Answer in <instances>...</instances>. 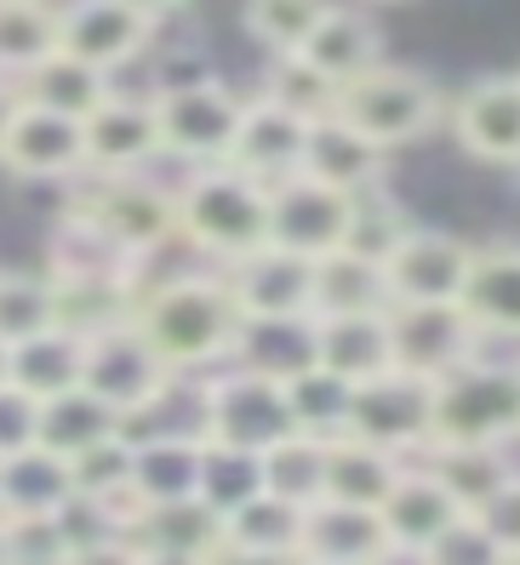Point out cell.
I'll return each instance as SVG.
<instances>
[{
	"instance_id": "4fadbf2b",
	"label": "cell",
	"mask_w": 520,
	"mask_h": 565,
	"mask_svg": "<svg viewBox=\"0 0 520 565\" xmlns=\"http://www.w3.org/2000/svg\"><path fill=\"white\" fill-rule=\"evenodd\" d=\"M155 41V23L144 12H132L126 0H75L57 12V52L92 63L97 75L126 70L132 57H144Z\"/></svg>"
},
{
	"instance_id": "6da1fadb",
	"label": "cell",
	"mask_w": 520,
	"mask_h": 565,
	"mask_svg": "<svg viewBox=\"0 0 520 565\" xmlns=\"http://www.w3.org/2000/svg\"><path fill=\"white\" fill-rule=\"evenodd\" d=\"M132 326L167 360V372L183 377V372H206V365L230 360L241 309H235L230 286H223V269L217 275H178L160 286H138Z\"/></svg>"
},
{
	"instance_id": "1f68e13d",
	"label": "cell",
	"mask_w": 520,
	"mask_h": 565,
	"mask_svg": "<svg viewBox=\"0 0 520 565\" xmlns=\"http://www.w3.org/2000/svg\"><path fill=\"white\" fill-rule=\"evenodd\" d=\"M367 309H389L383 291V269L354 252H327L315 257V280H309V315L332 320V315H367Z\"/></svg>"
},
{
	"instance_id": "ab89813d",
	"label": "cell",
	"mask_w": 520,
	"mask_h": 565,
	"mask_svg": "<svg viewBox=\"0 0 520 565\" xmlns=\"http://www.w3.org/2000/svg\"><path fill=\"white\" fill-rule=\"evenodd\" d=\"M144 263L126 257L104 228H92L81 212H63L57 235H52V269L46 275H132L138 280Z\"/></svg>"
},
{
	"instance_id": "b9f144b4",
	"label": "cell",
	"mask_w": 520,
	"mask_h": 565,
	"mask_svg": "<svg viewBox=\"0 0 520 565\" xmlns=\"http://www.w3.org/2000/svg\"><path fill=\"white\" fill-rule=\"evenodd\" d=\"M406 212L383 194V183H372V189H361L349 201V228H343V252H354V257H367V263H383L389 252H395L401 241H406Z\"/></svg>"
},
{
	"instance_id": "6125c7cd",
	"label": "cell",
	"mask_w": 520,
	"mask_h": 565,
	"mask_svg": "<svg viewBox=\"0 0 520 565\" xmlns=\"http://www.w3.org/2000/svg\"><path fill=\"white\" fill-rule=\"evenodd\" d=\"M298 565H320V559H298Z\"/></svg>"
},
{
	"instance_id": "4316f807",
	"label": "cell",
	"mask_w": 520,
	"mask_h": 565,
	"mask_svg": "<svg viewBox=\"0 0 520 565\" xmlns=\"http://www.w3.org/2000/svg\"><path fill=\"white\" fill-rule=\"evenodd\" d=\"M298 57L309 63L315 75H327L332 86L367 75L383 63V35L367 12H349V7H327V18L315 23V35L298 46Z\"/></svg>"
},
{
	"instance_id": "ffe728a7",
	"label": "cell",
	"mask_w": 520,
	"mask_h": 565,
	"mask_svg": "<svg viewBox=\"0 0 520 565\" xmlns=\"http://www.w3.org/2000/svg\"><path fill=\"white\" fill-rule=\"evenodd\" d=\"M201 451L206 440L194 428H160L132 440V497L144 503H183L201 497Z\"/></svg>"
},
{
	"instance_id": "680465c9",
	"label": "cell",
	"mask_w": 520,
	"mask_h": 565,
	"mask_svg": "<svg viewBox=\"0 0 520 565\" xmlns=\"http://www.w3.org/2000/svg\"><path fill=\"white\" fill-rule=\"evenodd\" d=\"M12 383V343H0V388Z\"/></svg>"
},
{
	"instance_id": "cb8c5ba5",
	"label": "cell",
	"mask_w": 520,
	"mask_h": 565,
	"mask_svg": "<svg viewBox=\"0 0 520 565\" xmlns=\"http://www.w3.org/2000/svg\"><path fill=\"white\" fill-rule=\"evenodd\" d=\"M315 365L338 372L343 383H367L389 372L395 365V354H389V309L315 320Z\"/></svg>"
},
{
	"instance_id": "60d3db41",
	"label": "cell",
	"mask_w": 520,
	"mask_h": 565,
	"mask_svg": "<svg viewBox=\"0 0 520 565\" xmlns=\"http://www.w3.org/2000/svg\"><path fill=\"white\" fill-rule=\"evenodd\" d=\"M70 480L81 497H104V503H120L126 514H138V497H132V440L109 435L86 446L81 457H70Z\"/></svg>"
},
{
	"instance_id": "2e32d148",
	"label": "cell",
	"mask_w": 520,
	"mask_h": 565,
	"mask_svg": "<svg viewBox=\"0 0 520 565\" xmlns=\"http://www.w3.org/2000/svg\"><path fill=\"white\" fill-rule=\"evenodd\" d=\"M304 131L309 120L304 115H291L280 109L275 97H246V109H241V126H235V143H230V160L223 166H235V172L257 178V183H280L298 172V154H304Z\"/></svg>"
},
{
	"instance_id": "e0dca14e",
	"label": "cell",
	"mask_w": 520,
	"mask_h": 565,
	"mask_svg": "<svg viewBox=\"0 0 520 565\" xmlns=\"http://www.w3.org/2000/svg\"><path fill=\"white\" fill-rule=\"evenodd\" d=\"M452 131H458L464 154L486 166H520V81L514 75L475 81L452 109Z\"/></svg>"
},
{
	"instance_id": "277c9868",
	"label": "cell",
	"mask_w": 520,
	"mask_h": 565,
	"mask_svg": "<svg viewBox=\"0 0 520 565\" xmlns=\"http://www.w3.org/2000/svg\"><path fill=\"white\" fill-rule=\"evenodd\" d=\"M332 115L349 120L361 138H372L378 149H401V143H417L441 126V92L429 75H412V70H378L354 75L332 92Z\"/></svg>"
},
{
	"instance_id": "f6af8a7d",
	"label": "cell",
	"mask_w": 520,
	"mask_h": 565,
	"mask_svg": "<svg viewBox=\"0 0 520 565\" xmlns=\"http://www.w3.org/2000/svg\"><path fill=\"white\" fill-rule=\"evenodd\" d=\"M46 326H57L52 275H0V343H23Z\"/></svg>"
},
{
	"instance_id": "91938a15",
	"label": "cell",
	"mask_w": 520,
	"mask_h": 565,
	"mask_svg": "<svg viewBox=\"0 0 520 565\" xmlns=\"http://www.w3.org/2000/svg\"><path fill=\"white\" fill-rule=\"evenodd\" d=\"M503 565H520V548H514V554H503Z\"/></svg>"
},
{
	"instance_id": "7bdbcfd3",
	"label": "cell",
	"mask_w": 520,
	"mask_h": 565,
	"mask_svg": "<svg viewBox=\"0 0 520 565\" xmlns=\"http://www.w3.org/2000/svg\"><path fill=\"white\" fill-rule=\"evenodd\" d=\"M332 0H246V35L257 46H269L275 57L286 52H298L309 35H315V23L327 18Z\"/></svg>"
},
{
	"instance_id": "d4e9b609",
	"label": "cell",
	"mask_w": 520,
	"mask_h": 565,
	"mask_svg": "<svg viewBox=\"0 0 520 565\" xmlns=\"http://www.w3.org/2000/svg\"><path fill=\"white\" fill-rule=\"evenodd\" d=\"M126 543L138 554H189L206 559L223 543V514L206 509L201 497H183V503H144L126 525Z\"/></svg>"
},
{
	"instance_id": "f907efd6",
	"label": "cell",
	"mask_w": 520,
	"mask_h": 565,
	"mask_svg": "<svg viewBox=\"0 0 520 565\" xmlns=\"http://www.w3.org/2000/svg\"><path fill=\"white\" fill-rule=\"evenodd\" d=\"M35 423H41V401H29L23 388H0V457H12L23 446H35Z\"/></svg>"
},
{
	"instance_id": "4dcf8cb0",
	"label": "cell",
	"mask_w": 520,
	"mask_h": 565,
	"mask_svg": "<svg viewBox=\"0 0 520 565\" xmlns=\"http://www.w3.org/2000/svg\"><path fill=\"white\" fill-rule=\"evenodd\" d=\"M120 435V412H109L92 388H63L52 401H41V423H35V446H46L52 457H81L86 446Z\"/></svg>"
},
{
	"instance_id": "7c38bea8",
	"label": "cell",
	"mask_w": 520,
	"mask_h": 565,
	"mask_svg": "<svg viewBox=\"0 0 520 565\" xmlns=\"http://www.w3.org/2000/svg\"><path fill=\"white\" fill-rule=\"evenodd\" d=\"M349 201L354 194L327 189L304 172L269 183V246H280L291 257H309V263L338 252L343 228H349Z\"/></svg>"
},
{
	"instance_id": "f5cc1de1",
	"label": "cell",
	"mask_w": 520,
	"mask_h": 565,
	"mask_svg": "<svg viewBox=\"0 0 520 565\" xmlns=\"http://www.w3.org/2000/svg\"><path fill=\"white\" fill-rule=\"evenodd\" d=\"M70 565H138V548L126 543V537H115V543H97V548H81Z\"/></svg>"
},
{
	"instance_id": "5b68a950",
	"label": "cell",
	"mask_w": 520,
	"mask_h": 565,
	"mask_svg": "<svg viewBox=\"0 0 520 565\" xmlns=\"http://www.w3.org/2000/svg\"><path fill=\"white\" fill-rule=\"evenodd\" d=\"M70 212H81L92 228H104L132 263H149L160 246L178 241V194L144 183L138 172H126V178L92 172V183L75 189Z\"/></svg>"
},
{
	"instance_id": "e575fe53",
	"label": "cell",
	"mask_w": 520,
	"mask_h": 565,
	"mask_svg": "<svg viewBox=\"0 0 520 565\" xmlns=\"http://www.w3.org/2000/svg\"><path fill=\"white\" fill-rule=\"evenodd\" d=\"M18 92H23V104H41V109H52V115L86 120L115 86H109V75H97L92 63H75V57L52 52L46 63H35V70L18 81Z\"/></svg>"
},
{
	"instance_id": "7dc6e473",
	"label": "cell",
	"mask_w": 520,
	"mask_h": 565,
	"mask_svg": "<svg viewBox=\"0 0 520 565\" xmlns=\"http://www.w3.org/2000/svg\"><path fill=\"white\" fill-rule=\"evenodd\" d=\"M332 92H338V86H332L327 75H315L298 52H286V57H275V70H269V92H264V97H275V104H280V109H291V115L315 120V115H327V109H332Z\"/></svg>"
},
{
	"instance_id": "be15d7a7",
	"label": "cell",
	"mask_w": 520,
	"mask_h": 565,
	"mask_svg": "<svg viewBox=\"0 0 520 565\" xmlns=\"http://www.w3.org/2000/svg\"><path fill=\"white\" fill-rule=\"evenodd\" d=\"M514 81H520V75H514Z\"/></svg>"
},
{
	"instance_id": "11a10c76",
	"label": "cell",
	"mask_w": 520,
	"mask_h": 565,
	"mask_svg": "<svg viewBox=\"0 0 520 565\" xmlns=\"http://www.w3.org/2000/svg\"><path fill=\"white\" fill-rule=\"evenodd\" d=\"M126 7H132V12H144L149 23H160V18H172V12L183 7V0H126Z\"/></svg>"
},
{
	"instance_id": "8992f818",
	"label": "cell",
	"mask_w": 520,
	"mask_h": 565,
	"mask_svg": "<svg viewBox=\"0 0 520 565\" xmlns=\"http://www.w3.org/2000/svg\"><path fill=\"white\" fill-rule=\"evenodd\" d=\"M155 126H160V154H178L189 166H223L235 143V126L246 97H235L223 81L194 75V81H172L155 97Z\"/></svg>"
},
{
	"instance_id": "ac0fdd59",
	"label": "cell",
	"mask_w": 520,
	"mask_h": 565,
	"mask_svg": "<svg viewBox=\"0 0 520 565\" xmlns=\"http://www.w3.org/2000/svg\"><path fill=\"white\" fill-rule=\"evenodd\" d=\"M309 280H315V263L291 257L280 246H264L241 263H223V286H230L241 320H252V315H309Z\"/></svg>"
},
{
	"instance_id": "d6986e66",
	"label": "cell",
	"mask_w": 520,
	"mask_h": 565,
	"mask_svg": "<svg viewBox=\"0 0 520 565\" xmlns=\"http://www.w3.org/2000/svg\"><path fill=\"white\" fill-rule=\"evenodd\" d=\"M383 154L372 138H361L349 120H338L332 109L315 115L309 131H304V154H298V172L327 183V189H343V194H361L372 183H383Z\"/></svg>"
},
{
	"instance_id": "94428289",
	"label": "cell",
	"mask_w": 520,
	"mask_h": 565,
	"mask_svg": "<svg viewBox=\"0 0 520 565\" xmlns=\"http://www.w3.org/2000/svg\"><path fill=\"white\" fill-rule=\"evenodd\" d=\"M0 565H7V537H0Z\"/></svg>"
},
{
	"instance_id": "484cf974",
	"label": "cell",
	"mask_w": 520,
	"mask_h": 565,
	"mask_svg": "<svg viewBox=\"0 0 520 565\" xmlns=\"http://www.w3.org/2000/svg\"><path fill=\"white\" fill-rule=\"evenodd\" d=\"M138 286L144 280L132 275H52V315L75 338H97V331L132 320Z\"/></svg>"
},
{
	"instance_id": "9f6ffc18",
	"label": "cell",
	"mask_w": 520,
	"mask_h": 565,
	"mask_svg": "<svg viewBox=\"0 0 520 565\" xmlns=\"http://www.w3.org/2000/svg\"><path fill=\"white\" fill-rule=\"evenodd\" d=\"M372 565H429V559H424V548H395V543H389Z\"/></svg>"
},
{
	"instance_id": "ba28073f",
	"label": "cell",
	"mask_w": 520,
	"mask_h": 565,
	"mask_svg": "<svg viewBox=\"0 0 520 565\" xmlns=\"http://www.w3.org/2000/svg\"><path fill=\"white\" fill-rule=\"evenodd\" d=\"M172 383H178V377L167 372V360H160V354L138 338L132 320L97 331V338H86L81 388H92L109 412H120V423L138 417V412H149L155 401H167Z\"/></svg>"
},
{
	"instance_id": "bcb514c9",
	"label": "cell",
	"mask_w": 520,
	"mask_h": 565,
	"mask_svg": "<svg viewBox=\"0 0 520 565\" xmlns=\"http://www.w3.org/2000/svg\"><path fill=\"white\" fill-rule=\"evenodd\" d=\"M0 537H7V565H70V537L57 514H12L0 520Z\"/></svg>"
},
{
	"instance_id": "9c48e42d",
	"label": "cell",
	"mask_w": 520,
	"mask_h": 565,
	"mask_svg": "<svg viewBox=\"0 0 520 565\" xmlns=\"http://www.w3.org/2000/svg\"><path fill=\"white\" fill-rule=\"evenodd\" d=\"M429 394H435V383L389 365V372L354 383V394H349V428H343V435L367 440V446H383V451H395V457H417V451L429 446Z\"/></svg>"
},
{
	"instance_id": "74e56055",
	"label": "cell",
	"mask_w": 520,
	"mask_h": 565,
	"mask_svg": "<svg viewBox=\"0 0 520 565\" xmlns=\"http://www.w3.org/2000/svg\"><path fill=\"white\" fill-rule=\"evenodd\" d=\"M57 52V12L46 0H0V75L23 81Z\"/></svg>"
},
{
	"instance_id": "d590c367",
	"label": "cell",
	"mask_w": 520,
	"mask_h": 565,
	"mask_svg": "<svg viewBox=\"0 0 520 565\" xmlns=\"http://www.w3.org/2000/svg\"><path fill=\"white\" fill-rule=\"evenodd\" d=\"M257 475H264V491L269 497L309 509V503H320V486H327V440L291 428L286 440L257 451Z\"/></svg>"
},
{
	"instance_id": "9a60e30c",
	"label": "cell",
	"mask_w": 520,
	"mask_h": 565,
	"mask_svg": "<svg viewBox=\"0 0 520 565\" xmlns=\"http://www.w3.org/2000/svg\"><path fill=\"white\" fill-rule=\"evenodd\" d=\"M81 138H86V172H104V178L144 172V166L160 154L155 104H149V97L109 92L104 104L81 120Z\"/></svg>"
},
{
	"instance_id": "7402d4cb",
	"label": "cell",
	"mask_w": 520,
	"mask_h": 565,
	"mask_svg": "<svg viewBox=\"0 0 520 565\" xmlns=\"http://www.w3.org/2000/svg\"><path fill=\"white\" fill-rule=\"evenodd\" d=\"M464 509L446 497V486L424 469L417 457H406V469L395 480V491L378 503V520H383V537L395 548H429L441 531L458 520Z\"/></svg>"
},
{
	"instance_id": "603a6c76",
	"label": "cell",
	"mask_w": 520,
	"mask_h": 565,
	"mask_svg": "<svg viewBox=\"0 0 520 565\" xmlns=\"http://www.w3.org/2000/svg\"><path fill=\"white\" fill-rule=\"evenodd\" d=\"M389 548L378 509H349V503H309L304 509V543L298 559H320V565H372Z\"/></svg>"
},
{
	"instance_id": "f35d334b",
	"label": "cell",
	"mask_w": 520,
	"mask_h": 565,
	"mask_svg": "<svg viewBox=\"0 0 520 565\" xmlns=\"http://www.w3.org/2000/svg\"><path fill=\"white\" fill-rule=\"evenodd\" d=\"M286 388V406H291V423L304 428V435L315 440H338L349 428V394L354 383H343L338 372H327V365H309V372H298Z\"/></svg>"
},
{
	"instance_id": "f546056e",
	"label": "cell",
	"mask_w": 520,
	"mask_h": 565,
	"mask_svg": "<svg viewBox=\"0 0 520 565\" xmlns=\"http://www.w3.org/2000/svg\"><path fill=\"white\" fill-rule=\"evenodd\" d=\"M75 497L70 462L52 457L46 446H23L0 457V520L12 514H57V503Z\"/></svg>"
},
{
	"instance_id": "c3c4849f",
	"label": "cell",
	"mask_w": 520,
	"mask_h": 565,
	"mask_svg": "<svg viewBox=\"0 0 520 565\" xmlns=\"http://www.w3.org/2000/svg\"><path fill=\"white\" fill-rule=\"evenodd\" d=\"M424 559L429 565H503V548L486 537V525L475 520V514H458L441 537L424 548Z\"/></svg>"
},
{
	"instance_id": "52a82bcc",
	"label": "cell",
	"mask_w": 520,
	"mask_h": 565,
	"mask_svg": "<svg viewBox=\"0 0 520 565\" xmlns=\"http://www.w3.org/2000/svg\"><path fill=\"white\" fill-rule=\"evenodd\" d=\"M291 406H286V388L275 377H257L246 365H230L206 377L201 388V440L212 446H235V451H264L275 440L291 435Z\"/></svg>"
},
{
	"instance_id": "8d00e7d4",
	"label": "cell",
	"mask_w": 520,
	"mask_h": 565,
	"mask_svg": "<svg viewBox=\"0 0 520 565\" xmlns=\"http://www.w3.org/2000/svg\"><path fill=\"white\" fill-rule=\"evenodd\" d=\"M223 543L252 548V554H291V559H298L304 509L280 503V497H269V491H257V497H246L241 509L223 514Z\"/></svg>"
},
{
	"instance_id": "44dd1931",
	"label": "cell",
	"mask_w": 520,
	"mask_h": 565,
	"mask_svg": "<svg viewBox=\"0 0 520 565\" xmlns=\"http://www.w3.org/2000/svg\"><path fill=\"white\" fill-rule=\"evenodd\" d=\"M230 365H246L257 377L291 383L315 365V315H252L235 326Z\"/></svg>"
},
{
	"instance_id": "681fc988",
	"label": "cell",
	"mask_w": 520,
	"mask_h": 565,
	"mask_svg": "<svg viewBox=\"0 0 520 565\" xmlns=\"http://www.w3.org/2000/svg\"><path fill=\"white\" fill-rule=\"evenodd\" d=\"M475 520L486 525V537H492L503 554H514L520 548V475H509L486 503L475 509Z\"/></svg>"
},
{
	"instance_id": "7a4b0ae2",
	"label": "cell",
	"mask_w": 520,
	"mask_h": 565,
	"mask_svg": "<svg viewBox=\"0 0 520 565\" xmlns=\"http://www.w3.org/2000/svg\"><path fill=\"white\" fill-rule=\"evenodd\" d=\"M178 241L217 263H241L269 246V189L235 166H201L178 189Z\"/></svg>"
},
{
	"instance_id": "3957f363",
	"label": "cell",
	"mask_w": 520,
	"mask_h": 565,
	"mask_svg": "<svg viewBox=\"0 0 520 565\" xmlns=\"http://www.w3.org/2000/svg\"><path fill=\"white\" fill-rule=\"evenodd\" d=\"M520 440V360H464L429 394V446H509Z\"/></svg>"
},
{
	"instance_id": "6f0895ef",
	"label": "cell",
	"mask_w": 520,
	"mask_h": 565,
	"mask_svg": "<svg viewBox=\"0 0 520 565\" xmlns=\"http://www.w3.org/2000/svg\"><path fill=\"white\" fill-rule=\"evenodd\" d=\"M138 565H201V559H189V554H138Z\"/></svg>"
},
{
	"instance_id": "8fae6325",
	"label": "cell",
	"mask_w": 520,
	"mask_h": 565,
	"mask_svg": "<svg viewBox=\"0 0 520 565\" xmlns=\"http://www.w3.org/2000/svg\"><path fill=\"white\" fill-rule=\"evenodd\" d=\"M469 263H475V252L458 235H441V228H406V241L378 263L389 309L395 303H458L464 280H469Z\"/></svg>"
},
{
	"instance_id": "db71d44e",
	"label": "cell",
	"mask_w": 520,
	"mask_h": 565,
	"mask_svg": "<svg viewBox=\"0 0 520 565\" xmlns=\"http://www.w3.org/2000/svg\"><path fill=\"white\" fill-rule=\"evenodd\" d=\"M23 109V92L18 81H0V143H7V131H12V115Z\"/></svg>"
},
{
	"instance_id": "83f0119b",
	"label": "cell",
	"mask_w": 520,
	"mask_h": 565,
	"mask_svg": "<svg viewBox=\"0 0 520 565\" xmlns=\"http://www.w3.org/2000/svg\"><path fill=\"white\" fill-rule=\"evenodd\" d=\"M458 303L480 338H520V246L475 252Z\"/></svg>"
},
{
	"instance_id": "30bf717a",
	"label": "cell",
	"mask_w": 520,
	"mask_h": 565,
	"mask_svg": "<svg viewBox=\"0 0 520 565\" xmlns=\"http://www.w3.org/2000/svg\"><path fill=\"white\" fill-rule=\"evenodd\" d=\"M480 331L464 315V303H395L389 309V354H395V372L412 377H446L452 365L475 360Z\"/></svg>"
},
{
	"instance_id": "5bb4252c",
	"label": "cell",
	"mask_w": 520,
	"mask_h": 565,
	"mask_svg": "<svg viewBox=\"0 0 520 565\" xmlns=\"http://www.w3.org/2000/svg\"><path fill=\"white\" fill-rule=\"evenodd\" d=\"M0 166H7L12 178H35V183L81 178V172H86L81 120L52 115V109H41V104H23V109L12 115L7 143H0Z\"/></svg>"
},
{
	"instance_id": "f1b7e54d",
	"label": "cell",
	"mask_w": 520,
	"mask_h": 565,
	"mask_svg": "<svg viewBox=\"0 0 520 565\" xmlns=\"http://www.w3.org/2000/svg\"><path fill=\"white\" fill-rule=\"evenodd\" d=\"M401 469H406V457L367 446L354 435H338V440H327V486H320V497L327 503H349V509H378L395 491Z\"/></svg>"
},
{
	"instance_id": "d6a6232c",
	"label": "cell",
	"mask_w": 520,
	"mask_h": 565,
	"mask_svg": "<svg viewBox=\"0 0 520 565\" xmlns=\"http://www.w3.org/2000/svg\"><path fill=\"white\" fill-rule=\"evenodd\" d=\"M81 360H86V338L46 326L35 338L12 343V388H23L29 401H52V394L81 383Z\"/></svg>"
},
{
	"instance_id": "816d5d0a",
	"label": "cell",
	"mask_w": 520,
	"mask_h": 565,
	"mask_svg": "<svg viewBox=\"0 0 520 565\" xmlns=\"http://www.w3.org/2000/svg\"><path fill=\"white\" fill-rule=\"evenodd\" d=\"M201 565H298L291 554H252V548H235V543H217Z\"/></svg>"
},
{
	"instance_id": "836d02e7",
	"label": "cell",
	"mask_w": 520,
	"mask_h": 565,
	"mask_svg": "<svg viewBox=\"0 0 520 565\" xmlns=\"http://www.w3.org/2000/svg\"><path fill=\"white\" fill-rule=\"evenodd\" d=\"M417 462H424V469L446 486V497L464 514H475L486 497H492L514 475V462H509L503 446H424V451H417Z\"/></svg>"
},
{
	"instance_id": "ee69618b",
	"label": "cell",
	"mask_w": 520,
	"mask_h": 565,
	"mask_svg": "<svg viewBox=\"0 0 520 565\" xmlns=\"http://www.w3.org/2000/svg\"><path fill=\"white\" fill-rule=\"evenodd\" d=\"M264 491V475H257V451H235V446H212L201 451V503L230 514L246 497Z\"/></svg>"
}]
</instances>
